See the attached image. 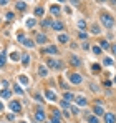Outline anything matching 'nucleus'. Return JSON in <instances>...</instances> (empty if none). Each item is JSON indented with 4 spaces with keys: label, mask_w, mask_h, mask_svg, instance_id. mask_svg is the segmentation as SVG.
<instances>
[{
    "label": "nucleus",
    "mask_w": 116,
    "mask_h": 123,
    "mask_svg": "<svg viewBox=\"0 0 116 123\" xmlns=\"http://www.w3.org/2000/svg\"><path fill=\"white\" fill-rule=\"evenodd\" d=\"M101 23H103L106 28H113L115 20H113V17H111V15H108V13H101Z\"/></svg>",
    "instance_id": "1"
},
{
    "label": "nucleus",
    "mask_w": 116,
    "mask_h": 123,
    "mask_svg": "<svg viewBox=\"0 0 116 123\" xmlns=\"http://www.w3.org/2000/svg\"><path fill=\"white\" fill-rule=\"evenodd\" d=\"M8 110H12L13 113H20V111H22V105H20V102H17V100H12V102L8 103Z\"/></svg>",
    "instance_id": "2"
},
{
    "label": "nucleus",
    "mask_w": 116,
    "mask_h": 123,
    "mask_svg": "<svg viewBox=\"0 0 116 123\" xmlns=\"http://www.w3.org/2000/svg\"><path fill=\"white\" fill-rule=\"evenodd\" d=\"M35 122H45V111H43V108H37V111H35Z\"/></svg>",
    "instance_id": "3"
},
{
    "label": "nucleus",
    "mask_w": 116,
    "mask_h": 123,
    "mask_svg": "<svg viewBox=\"0 0 116 123\" xmlns=\"http://www.w3.org/2000/svg\"><path fill=\"white\" fill-rule=\"evenodd\" d=\"M70 82L73 83V85H80V83L83 82V78H81L80 73H71V75H70Z\"/></svg>",
    "instance_id": "4"
},
{
    "label": "nucleus",
    "mask_w": 116,
    "mask_h": 123,
    "mask_svg": "<svg viewBox=\"0 0 116 123\" xmlns=\"http://www.w3.org/2000/svg\"><path fill=\"white\" fill-rule=\"evenodd\" d=\"M75 102H76V105H80V106H85V105H88V100H86L83 95H76V97H75Z\"/></svg>",
    "instance_id": "5"
},
{
    "label": "nucleus",
    "mask_w": 116,
    "mask_h": 123,
    "mask_svg": "<svg viewBox=\"0 0 116 123\" xmlns=\"http://www.w3.org/2000/svg\"><path fill=\"white\" fill-rule=\"evenodd\" d=\"M46 65H48L50 68H60V67H61V63H60V62H55L53 58H48V60H46Z\"/></svg>",
    "instance_id": "6"
},
{
    "label": "nucleus",
    "mask_w": 116,
    "mask_h": 123,
    "mask_svg": "<svg viewBox=\"0 0 116 123\" xmlns=\"http://www.w3.org/2000/svg\"><path fill=\"white\" fill-rule=\"evenodd\" d=\"M116 117L115 113H104V123H115Z\"/></svg>",
    "instance_id": "7"
},
{
    "label": "nucleus",
    "mask_w": 116,
    "mask_h": 123,
    "mask_svg": "<svg viewBox=\"0 0 116 123\" xmlns=\"http://www.w3.org/2000/svg\"><path fill=\"white\" fill-rule=\"evenodd\" d=\"M45 97H46V100H50V102H55V100H57V95H55L52 90H46V92H45Z\"/></svg>",
    "instance_id": "8"
},
{
    "label": "nucleus",
    "mask_w": 116,
    "mask_h": 123,
    "mask_svg": "<svg viewBox=\"0 0 116 123\" xmlns=\"http://www.w3.org/2000/svg\"><path fill=\"white\" fill-rule=\"evenodd\" d=\"M46 53H50V55H58V48L53 47V45H48V47H46Z\"/></svg>",
    "instance_id": "9"
},
{
    "label": "nucleus",
    "mask_w": 116,
    "mask_h": 123,
    "mask_svg": "<svg viewBox=\"0 0 116 123\" xmlns=\"http://www.w3.org/2000/svg\"><path fill=\"white\" fill-rule=\"evenodd\" d=\"M70 63H71V65H73V67H80V65H81V60H80V58H78L76 55H73V57H71V58H70Z\"/></svg>",
    "instance_id": "10"
},
{
    "label": "nucleus",
    "mask_w": 116,
    "mask_h": 123,
    "mask_svg": "<svg viewBox=\"0 0 116 123\" xmlns=\"http://www.w3.org/2000/svg\"><path fill=\"white\" fill-rule=\"evenodd\" d=\"M35 43H46V35L38 33V35H37V40H35Z\"/></svg>",
    "instance_id": "11"
},
{
    "label": "nucleus",
    "mask_w": 116,
    "mask_h": 123,
    "mask_svg": "<svg viewBox=\"0 0 116 123\" xmlns=\"http://www.w3.org/2000/svg\"><path fill=\"white\" fill-rule=\"evenodd\" d=\"M52 27H53V30H57V32H61V30H63V23H61V22H53Z\"/></svg>",
    "instance_id": "12"
},
{
    "label": "nucleus",
    "mask_w": 116,
    "mask_h": 123,
    "mask_svg": "<svg viewBox=\"0 0 116 123\" xmlns=\"http://www.w3.org/2000/svg\"><path fill=\"white\" fill-rule=\"evenodd\" d=\"M0 97H3V98H8V97H12V92H10L8 88H3V90L0 92Z\"/></svg>",
    "instance_id": "13"
},
{
    "label": "nucleus",
    "mask_w": 116,
    "mask_h": 123,
    "mask_svg": "<svg viewBox=\"0 0 116 123\" xmlns=\"http://www.w3.org/2000/svg\"><path fill=\"white\" fill-rule=\"evenodd\" d=\"M58 42H60V43H68V35L60 33V35H58Z\"/></svg>",
    "instance_id": "14"
},
{
    "label": "nucleus",
    "mask_w": 116,
    "mask_h": 123,
    "mask_svg": "<svg viewBox=\"0 0 116 123\" xmlns=\"http://www.w3.org/2000/svg\"><path fill=\"white\" fill-rule=\"evenodd\" d=\"M93 111H95V115H104V110H103V106H99V105H96V106L93 108Z\"/></svg>",
    "instance_id": "15"
},
{
    "label": "nucleus",
    "mask_w": 116,
    "mask_h": 123,
    "mask_svg": "<svg viewBox=\"0 0 116 123\" xmlns=\"http://www.w3.org/2000/svg\"><path fill=\"white\" fill-rule=\"evenodd\" d=\"M23 45L28 47V48H32V47H35V42L30 40V38H25V40H23Z\"/></svg>",
    "instance_id": "16"
},
{
    "label": "nucleus",
    "mask_w": 116,
    "mask_h": 123,
    "mask_svg": "<svg viewBox=\"0 0 116 123\" xmlns=\"http://www.w3.org/2000/svg\"><path fill=\"white\" fill-rule=\"evenodd\" d=\"M63 98H65V102H71V100L75 98V95H73V93H70V92H66V93L63 95Z\"/></svg>",
    "instance_id": "17"
},
{
    "label": "nucleus",
    "mask_w": 116,
    "mask_h": 123,
    "mask_svg": "<svg viewBox=\"0 0 116 123\" xmlns=\"http://www.w3.org/2000/svg\"><path fill=\"white\" fill-rule=\"evenodd\" d=\"M15 7H17L18 10H25V8H27V3L20 0V2H17V3H15Z\"/></svg>",
    "instance_id": "18"
},
{
    "label": "nucleus",
    "mask_w": 116,
    "mask_h": 123,
    "mask_svg": "<svg viewBox=\"0 0 116 123\" xmlns=\"http://www.w3.org/2000/svg\"><path fill=\"white\" fill-rule=\"evenodd\" d=\"M43 13H45L43 7H37V8H35V15H37V17H43Z\"/></svg>",
    "instance_id": "19"
},
{
    "label": "nucleus",
    "mask_w": 116,
    "mask_h": 123,
    "mask_svg": "<svg viewBox=\"0 0 116 123\" xmlns=\"http://www.w3.org/2000/svg\"><path fill=\"white\" fill-rule=\"evenodd\" d=\"M35 25H37V18H28V20H27V27H28V28H32V27H35Z\"/></svg>",
    "instance_id": "20"
},
{
    "label": "nucleus",
    "mask_w": 116,
    "mask_h": 123,
    "mask_svg": "<svg viewBox=\"0 0 116 123\" xmlns=\"http://www.w3.org/2000/svg\"><path fill=\"white\" fill-rule=\"evenodd\" d=\"M99 48H103V50L110 48V43H108V40H101V42H99Z\"/></svg>",
    "instance_id": "21"
},
{
    "label": "nucleus",
    "mask_w": 116,
    "mask_h": 123,
    "mask_svg": "<svg viewBox=\"0 0 116 123\" xmlns=\"http://www.w3.org/2000/svg\"><path fill=\"white\" fill-rule=\"evenodd\" d=\"M38 75H40V77H46V75H48V72H46L45 67H40V68H38Z\"/></svg>",
    "instance_id": "22"
},
{
    "label": "nucleus",
    "mask_w": 116,
    "mask_h": 123,
    "mask_svg": "<svg viewBox=\"0 0 116 123\" xmlns=\"http://www.w3.org/2000/svg\"><path fill=\"white\" fill-rule=\"evenodd\" d=\"M20 83H22V85H28V78H27V77H25V75H20Z\"/></svg>",
    "instance_id": "23"
},
{
    "label": "nucleus",
    "mask_w": 116,
    "mask_h": 123,
    "mask_svg": "<svg viewBox=\"0 0 116 123\" xmlns=\"http://www.w3.org/2000/svg\"><path fill=\"white\" fill-rule=\"evenodd\" d=\"M5 60H7V55H5V52L0 55V67H3L5 65Z\"/></svg>",
    "instance_id": "24"
},
{
    "label": "nucleus",
    "mask_w": 116,
    "mask_h": 123,
    "mask_svg": "<svg viewBox=\"0 0 116 123\" xmlns=\"http://www.w3.org/2000/svg\"><path fill=\"white\" fill-rule=\"evenodd\" d=\"M78 28L85 30V28H86V22H85V20H80V22H78Z\"/></svg>",
    "instance_id": "25"
},
{
    "label": "nucleus",
    "mask_w": 116,
    "mask_h": 123,
    "mask_svg": "<svg viewBox=\"0 0 116 123\" xmlns=\"http://www.w3.org/2000/svg\"><path fill=\"white\" fill-rule=\"evenodd\" d=\"M50 12H52L53 15H58V13H60V7H52V8H50Z\"/></svg>",
    "instance_id": "26"
},
{
    "label": "nucleus",
    "mask_w": 116,
    "mask_h": 123,
    "mask_svg": "<svg viewBox=\"0 0 116 123\" xmlns=\"http://www.w3.org/2000/svg\"><path fill=\"white\" fill-rule=\"evenodd\" d=\"M41 25L46 28V27H50V25H52V20H50V18H45V20L41 22Z\"/></svg>",
    "instance_id": "27"
},
{
    "label": "nucleus",
    "mask_w": 116,
    "mask_h": 123,
    "mask_svg": "<svg viewBox=\"0 0 116 123\" xmlns=\"http://www.w3.org/2000/svg\"><path fill=\"white\" fill-rule=\"evenodd\" d=\"M28 62H30V55H23V58H22V63H23V65H28Z\"/></svg>",
    "instance_id": "28"
},
{
    "label": "nucleus",
    "mask_w": 116,
    "mask_h": 123,
    "mask_svg": "<svg viewBox=\"0 0 116 123\" xmlns=\"http://www.w3.org/2000/svg\"><path fill=\"white\" fill-rule=\"evenodd\" d=\"M53 110V117H58V118H61V111L60 110H57V108H52Z\"/></svg>",
    "instance_id": "29"
},
{
    "label": "nucleus",
    "mask_w": 116,
    "mask_h": 123,
    "mask_svg": "<svg viewBox=\"0 0 116 123\" xmlns=\"http://www.w3.org/2000/svg\"><path fill=\"white\" fill-rule=\"evenodd\" d=\"M10 58H12L13 62H17V60H20V55L15 52V53H12V55H10Z\"/></svg>",
    "instance_id": "30"
},
{
    "label": "nucleus",
    "mask_w": 116,
    "mask_h": 123,
    "mask_svg": "<svg viewBox=\"0 0 116 123\" xmlns=\"http://www.w3.org/2000/svg\"><path fill=\"white\" fill-rule=\"evenodd\" d=\"M13 90H15V93H18V95H23V90L20 88L18 85H15V86H13Z\"/></svg>",
    "instance_id": "31"
},
{
    "label": "nucleus",
    "mask_w": 116,
    "mask_h": 123,
    "mask_svg": "<svg viewBox=\"0 0 116 123\" xmlns=\"http://www.w3.org/2000/svg\"><path fill=\"white\" fill-rule=\"evenodd\" d=\"M91 68H93V72H95V73H98V72H99V70H101V67H99V65H98V63H95V65H93V67H91Z\"/></svg>",
    "instance_id": "32"
},
{
    "label": "nucleus",
    "mask_w": 116,
    "mask_h": 123,
    "mask_svg": "<svg viewBox=\"0 0 116 123\" xmlns=\"http://www.w3.org/2000/svg\"><path fill=\"white\" fill-rule=\"evenodd\" d=\"M13 17H15V15H13L12 12H8V13L5 15V18H7V20H8V22H10V20H13Z\"/></svg>",
    "instance_id": "33"
},
{
    "label": "nucleus",
    "mask_w": 116,
    "mask_h": 123,
    "mask_svg": "<svg viewBox=\"0 0 116 123\" xmlns=\"http://www.w3.org/2000/svg\"><path fill=\"white\" fill-rule=\"evenodd\" d=\"M91 32H93V33H99V27H98V25H93V27H91Z\"/></svg>",
    "instance_id": "34"
},
{
    "label": "nucleus",
    "mask_w": 116,
    "mask_h": 123,
    "mask_svg": "<svg viewBox=\"0 0 116 123\" xmlns=\"http://www.w3.org/2000/svg\"><path fill=\"white\" fill-rule=\"evenodd\" d=\"M70 110H71V113H73V115H78V113H80V110H78V106H71Z\"/></svg>",
    "instance_id": "35"
},
{
    "label": "nucleus",
    "mask_w": 116,
    "mask_h": 123,
    "mask_svg": "<svg viewBox=\"0 0 116 123\" xmlns=\"http://www.w3.org/2000/svg\"><path fill=\"white\" fill-rule=\"evenodd\" d=\"M88 122L90 123H98V118L96 117H88Z\"/></svg>",
    "instance_id": "36"
},
{
    "label": "nucleus",
    "mask_w": 116,
    "mask_h": 123,
    "mask_svg": "<svg viewBox=\"0 0 116 123\" xmlns=\"http://www.w3.org/2000/svg\"><path fill=\"white\" fill-rule=\"evenodd\" d=\"M93 53H95V55H99V53H101V48H99V47H95V48H93Z\"/></svg>",
    "instance_id": "37"
},
{
    "label": "nucleus",
    "mask_w": 116,
    "mask_h": 123,
    "mask_svg": "<svg viewBox=\"0 0 116 123\" xmlns=\"http://www.w3.org/2000/svg\"><path fill=\"white\" fill-rule=\"evenodd\" d=\"M103 63H104V65H113V60H111V58H104Z\"/></svg>",
    "instance_id": "38"
},
{
    "label": "nucleus",
    "mask_w": 116,
    "mask_h": 123,
    "mask_svg": "<svg viewBox=\"0 0 116 123\" xmlns=\"http://www.w3.org/2000/svg\"><path fill=\"white\" fill-rule=\"evenodd\" d=\"M52 123H61V118H58V117H53V118H52Z\"/></svg>",
    "instance_id": "39"
},
{
    "label": "nucleus",
    "mask_w": 116,
    "mask_h": 123,
    "mask_svg": "<svg viewBox=\"0 0 116 123\" xmlns=\"http://www.w3.org/2000/svg\"><path fill=\"white\" fill-rule=\"evenodd\" d=\"M60 105H61V108H68V106H70L68 102H65V100H63V102H60Z\"/></svg>",
    "instance_id": "40"
},
{
    "label": "nucleus",
    "mask_w": 116,
    "mask_h": 123,
    "mask_svg": "<svg viewBox=\"0 0 116 123\" xmlns=\"http://www.w3.org/2000/svg\"><path fill=\"white\" fill-rule=\"evenodd\" d=\"M86 37H88V35H86L85 32H80V38H86Z\"/></svg>",
    "instance_id": "41"
},
{
    "label": "nucleus",
    "mask_w": 116,
    "mask_h": 123,
    "mask_svg": "<svg viewBox=\"0 0 116 123\" xmlns=\"http://www.w3.org/2000/svg\"><path fill=\"white\" fill-rule=\"evenodd\" d=\"M70 3H71V5H80V2H78V0H70Z\"/></svg>",
    "instance_id": "42"
},
{
    "label": "nucleus",
    "mask_w": 116,
    "mask_h": 123,
    "mask_svg": "<svg viewBox=\"0 0 116 123\" xmlns=\"http://www.w3.org/2000/svg\"><path fill=\"white\" fill-rule=\"evenodd\" d=\"M35 100H38V102H40V103L43 102V98H41V97H40V95H35Z\"/></svg>",
    "instance_id": "43"
},
{
    "label": "nucleus",
    "mask_w": 116,
    "mask_h": 123,
    "mask_svg": "<svg viewBox=\"0 0 116 123\" xmlns=\"http://www.w3.org/2000/svg\"><path fill=\"white\" fill-rule=\"evenodd\" d=\"M13 118H15V117H13V115H7V120H8V122H12V120H13Z\"/></svg>",
    "instance_id": "44"
},
{
    "label": "nucleus",
    "mask_w": 116,
    "mask_h": 123,
    "mask_svg": "<svg viewBox=\"0 0 116 123\" xmlns=\"http://www.w3.org/2000/svg\"><path fill=\"white\" fill-rule=\"evenodd\" d=\"M2 85H3L5 88H8V82H7V80H3V82H2Z\"/></svg>",
    "instance_id": "45"
},
{
    "label": "nucleus",
    "mask_w": 116,
    "mask_h": 123,
    "mask_svg": "<svg viewBox=\"0 0 116 123\" xmlns=\"http://www.w3.org/2000/svg\"><path fill=\"white\" fill-rule=\"evenodd\" d=\"M8 3V0H0V5H7Z\"/></svg>",
    "instance_id": "46"
},
{
    "label": "nucleus",
    "mask_w": 116,
    "mask_h": 123,
    "mask_svg": "<svg viewBox=\"0 0 116 123\" xmlns=\"http://www.w3.org/2000/svg\"><path fill=\"white\" fill-rule=\"evenodd\" d=\"M111 50H113V53L116 55V43H115V45H111Z\"/></svg>",
    "instance_id": "47"
},
{
    "label": "nucleus",
    "mask_w": 116,
    "mask_h": 123,
    "mask_svg": "<svg viewBox=\"0 0 116 123\" xmlns=\"http://www.w3.org/2000/svg\"><path fill=\"white\" fill-rule=\"evenodd\" d=\"M2 110H3V105H2V103H0V111H2Z\"/></svg>",
    "instance_id": "48"
},
{
    "label": "nucleus",
    "mask_w": 116,
    "mask_h": 123,
    "mask_svg": "<svg viewBox=\"0 0 116 123\" xmlns=\"http://www.w3.org/2000/svg\"><path fill=\"white\" fill-rule=\"evenodd\" d=\"M113 83H116V77H115V80H113Z\"/></svg>",
    "instance_id": "49"
},
{
    "label": "nucleus",
    "mask_w": 116,
    "mask_h": 123,
    "mask_svg": "<svg viewBox=\"0 0 116 123\" xmlns=\"http://www.w3.org/2000/svg\"><path fill=\"white\" fill-rule=\"evenodd\" d=\"M58 2H61V3H63V2H65V0H58Z\"/></svg>",
    "instance_id": "50"
},
{
    "label": "nucleus",
    "mask_w": 116,
    "mask_h": 123,
    "mask_svg": "<svg viewBox=\"0 0 116 123\" xmlns=\"http://www.w3.org/2000/svg\"><path fill=\"white\" fill-rule=\"evenodd\" d=\"M111 2H113V3H116V0H111Z\"/></svg>",
    "instance_id": "51"
},
{
    "label": "nucleus",
    "mask_w": 116,
    "mask_h": 123,
    "mask_svg": "<svg viewBox=\"0 0 116 123\" xmlns=\"http://www.w3.org/2000/svg\"><path fill=\"white\" fill-rule=\"evenodd\" d=\"M98 2H104V0H98Z\"/></svg>",
    "instance_id": "52"
},
{
    "label": "nucleus",
    "mask_w": 116,
    "mask_h": 123,
    "mask_svg": "<svg viewBox=\"0 0 116 123\" xmlns=\"http://www.w3.org/2000/svg\"><path fill=\"white\" fill-rule=\"evenodd\" d=\"M20 123H27V122H20Z\"/></svg>",
    "instance_id": "53"
},
{
    "label": "nucleus",
    "mask_w": 116,
    "mask_h": 123,
    "mask_svg": "<svg viewBox=\"0 0 116 123\" xmlns=\"http://www.w3.org/2000/svg\"><path fill=\"white\" fill-rule=\"evenodd\" d=\"M46 123H52V122H46Z\"/></svg>",
    "instance_id": "54"
}]
</instances>
